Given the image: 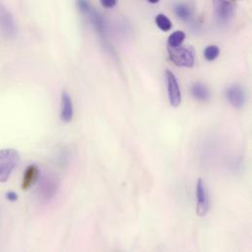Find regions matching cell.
<instances>
[{"label":"cell","instance_id":"cell-15","mask_svg":"<svg viewBox=\"0 0 252 252\" xmlns=\"http://www.w3.org/2000/svg\"><path fill=\"white\" fill-rule=\"evenodd\" d=\"M220 55V48L217 45H208L204 50V57L207 61H214Z\"/></svg>","mask_w":252,"mask_h":252},{"label":"cell","instance_id":"cell-16","mask_svg":"<svg viewBox=\"0 0 252 252\" xmlns=\"http://www.w3.org/2000/svg\"><path fill=\"white\" fill-rule=\"evenodd\" d=\"M77 5L79 9L85 13H89L91 10V6L88 0H77Z\"/></svg>","mask_w":252,"mask_h":252},{"label":"cell","instance_id":"cell-6","mask_svg":"<svg viewBox=\"0 0 252 252\" xmlns=\"http://www.w3.org/2000/svg\"><path fill=\"white\" fill-rule=\"evenodd\" d=\"M196 198H197V207L196 213L198 216L203 217L207 214L210 206L208 192L205 187L204 182L199 179L196 184Z\"/></svg>","mask_w":252,"mask_h":252},{"label":"cell","instance_id":"cell-10","mask_svg":"<svg viewBox=\"0 0 252 252\" xmlns=\"http://www.w3.org/2000/svg\"><path fill=\"white\" fill-rule=\"evenodd\" d=\"M0 29L7 37H12L15 34V25L12 17L8 14L4 7L0 5Z\"/></svg>","mask_w":252,"mask_h":252},{"label":"cell","instance_id":"cell-14","mask_svg":"<svg viewBox=\"0 0 252 252\" xmlns=\"http://www.w3.org/2000/svg\"><path fill=\"white\" fill-rule=\"evenodd\" d=\"M155 23L157 27L163 32H169L173 27L170 19L164 14H158L155 18Z\"/></svg>","mask_w":252,"mask_h":252},{"label":"cell","instance_id":"cell-17","mask_svg":"<svg viewBox=\"0 0 252 252\" xmlns=\"http://www.w3.org/2000/svg\"><path fill=\"white\" fill-rule=\"evenodd\" d=\"M117 2H118V0H100L101 5L105 8H108V9L115 7Z\"/></svg>","mask_w":252,"mask_h":252},{"label":"cell","instance_id":"cell-9","mask_svg":"<svg viewBox=\"0 0 252 252\" xmlns=\"http://www.w3.org/2000/svg\"><path fill=\"white\" fill-rule=\"evenodd\" d=\"M39 177H40V171H39V168L32 164V165H30L26 171H25V174H24V177H23V181H22V189L24 190H27L29 189L30 188H32L34 184H36L39 180Z\"/></svg>","mask_w":252,"mask_h":252},{"label":"cell","instance_id":"cell-18","mask_svg":"<svg viewBox=\"0 0 252 252\" xmlns=\"http://www.w3.org/2000/svg\"><path fill=\"white\" fill-rule=\"evenodd\" d=\"M6 198L12 202H15L18 200V194L14 191H8L6 193Z\"/></svg>","mask_w":252,"mask_h":252},{"label":"cell","instance_id":"cell-7","mask_svg":"<svg viewBox=\"0 0 252 252\" xmlns=\"http://www.w3.org/2000/svg\"><path fill=\"white\" fill-rule=\"evenodd\" d=\"M228 101L235 108L241 109L246 104V93L240 86H232L226 92Z\"/></svg>","mask_w":252,"mask_h":252},{"label":"cell","instance_id":"cell-1","mask_svg":"<svg viewBox=\"0 0 252 252\" xmlns=\"http://www.w3.org/2000/svg\"><path fill=\"white\" fill-rule=\"evenodd\" d=\"M20 163V154L13 148L0 149V183H6Z\"/></svg>","mask_w":252,"mask_h":252},{"label":"cell","instance_id":"cell-5","mask_svg":"<svg viewBox=\"0 0 252 252\" xmlns=\"http://www.w3.org/2000/svg\"><path fill=\"white\" fill-rule=\"evenodd\" d=\"M167 78V89H168V96L171 106L178 107L182 102V93L180 90V86L178 80L173 72L170 70L166 71Z\"/></svg>","mask_w":252,"mask_h":252},{"label":"cell","instance_id":"cell-8","mask_svg":"<svg viewBox=\"0 0 252 252\" xmlns=\"http://www.w3.org/2000/svg\"><path fill=\"white\" fill-rule=\"evenodd\" d=\"M74 117V106L71 96L67 92H63L61 95L60 119L64 123H70Z\"/></svg>","mask_w":252,"mask_h":252},{"label":"cell","instance_id":"cell-4","mask_svg":"<svg viewBox=\"0 0 252 252\" xmlns=\"http://www.w3.org/2000/svg\"><path fill=\"white\" fill-rule=\"evenodd\" d=\"M214 12L220 24H228L235 14V7L230 0H213Z\"/></svg>","mask_w":252,"mask_h":252},{"label":"cell","instance_id":"cell-13","mask_svg":"<svg viewBox=\"0 0 252 252\" xmlns=\"http://www.w3.org/2000/svg\"><path fill=\"white\" fill-rule=\"evenodd\" d=\"M186 39V33L182 31L173 32L168 38V47H177L183 44Z\"/></svg>","mask_w":252,"mask_h":252},{"label":"cell","instance_id":"cell-11","mask_svg":"<svg viewBox=\"0 0 252 252\" xmlns=\"http://www.w3.org/2000/svg\"><path fill=\"white\" fill-rule=\"evenodd\" d=\"M191 94L196 100L201 102H205L210 99L209 90L201 83H196L191 87Z\"/></svg>","mask_w":252,"mask_h":252},{"label":"cell","instance_id":"cell-12","mask_svg":"<svg viewBox=\"0 0 252 252\" xmlns=\"http://www.w3.org/2000/svg\"><path fill=\"white\" fill-rule=\"evenodd\" d=\"M175 14L178 18L183 21H188L192 16V11L190 7L185 3H178L174 8Z\"/></svg>","mask_w":252,"mask_h":252},{"label":"cell","instance_id":"cell-19","mask_svg":"<svg viewBox=\"0 0 252 252\" xmlns=\"http://www.w3.org/2000/svg\"><path fill=\"white\" fill-rule=\"evenodd\" d=\"M149 3H152V4H156V3H158L160 0H147Z\"/></svg>","mask_w":252,"mask_h":252},{"label":"cell","instance_id":"cell-2","mask_svg":"<svg viewBox=\"0 0 252 252\" xmlns=\"http://www.w3.org/2000/svg\"><path fill=\"white\" fill-rule=\"evenodd\" d=\"M170 60L178 67L191 68L194 65V51L191 47H168Z\"/></svg>","mask_w":252,"mask_h":252},{"label":"cell","instance_id":"cell-3","mask_svg":"<svg viewBox=\"0 0 252 252\" xmlns=\"http://www.w3.org/2000/svg\"><path fill=\"white\" fill-rule=\"evenodd\" d=\"M38 192L41 197L45 200H50L53 198L59 189V180L57 176L52 173H46L40 180H38Z\"/></svg>","mask_w":252,"mask_h":252}]
</instances>
